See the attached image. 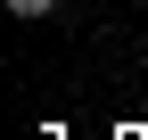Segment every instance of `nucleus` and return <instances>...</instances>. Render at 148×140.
<instances>
[{
	"label": "nucleus",
	"mask_w": 148,
	"mask_h": 140,
	"mask_svg": "<svg viewBox=\"0 0 148 140\" xmlns=\"http://www.w3.org/2000/svg\"><path fill=\"white\" fill-rule=\"evenodd\" d=\"M8 16H25V25H33V16H58V0H8Z\"/></svg>",
	"instance_id": "1"
}]
</instances>
